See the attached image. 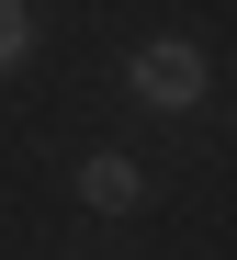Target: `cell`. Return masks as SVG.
<instances>
[{"label":"cell","mask_w":237,"mask_h":260,"mask_svg":"<svg viewBox=\"0 0 237 260\" xmlns=\"http://www.w3.org/2000/svg\"><path fill=\"white\" fill-rule=\"evenodd\" d=\"M34 57V0H0V68Z\"/></svg>","instance_id":"3957f363"},{"label":"cell","mask_w":237,"mask_h":260,"mask_svg":"<svg viewBox=\"0 0 237 260\" xmlns=\"http://www.w3.org/2000/svg\"><path fill=\"white\" fill-rule=\"evenodd\" d=\"M124 91L147 102V113H192V102L215 91V57L192 46V34H147V46L124 57Z\"/></svg>","instance_id":"6da1fadb"},{"label":"cell","mask_w":237,"mask_h":260,"mask_svg":"<svg viewBox=\"0 0 237 260\" xmlns=\"http://www.w3.org/2000/svg\"><path fill=\"white\" fill-rule=\"evenodd\" d=\"M79 204L90 215H136V204H147V170H136L124 147H90L79 158Z\"/></svg>","instance_id":"7a4b0ae2"}]
</instances>
